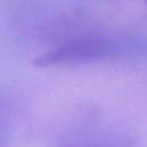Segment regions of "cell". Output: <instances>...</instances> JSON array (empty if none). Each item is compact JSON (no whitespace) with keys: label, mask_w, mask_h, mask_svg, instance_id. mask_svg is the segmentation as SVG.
I'll return each mask as SVG.
<instances>
[{"label":"cell","mask_w":147,"mask_h":147,"mask_svg":"<svg viewBox=\"0 0 147 147\" xmlns=\"http://www.w3.org/2000/svg\"><path fill=\"white\" fill-rule=\"evenodd\" d=\"M145 2H146V5H147V0H145Z\"/></svg>","instance_id":"7a4b0ae2"},{"label":"cell","mask_w":147,"mask_h":147,"mask_svg":"<svg viewBox=\"0 0 147 147\" xmlns=\"http://www.w3.org/2000/svg\"><path fill=\"white\" fill-rule=\"evenodd\" d=\"M118 52L117 45L106 38H85L69 41L53 48L33 60L38 68L88 63L114 56Z\"/></svg>","instance_id":"6da1fadb"}]
</instances>
